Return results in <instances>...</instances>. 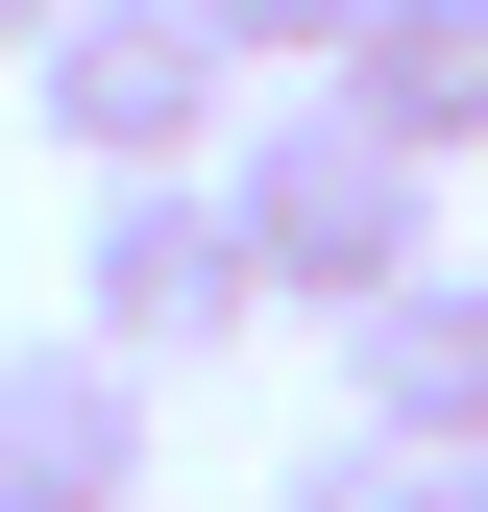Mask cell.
<instances>
[{"mask_svg": "<svg viewBox=\"0 0 488 512\" xmlns=\"http://www.w3.org/2000/svg\"><path fill=\"white\" fill-rule=\"evenodd\" d=\"M220 220H244V293L269 317H366V293L440 269V171L391 122H342V98H244L220 122Z\"/></svg>", "mask_w": 488, "mask_h": 512, "instance_id": "1", "label": "cell"}, {"mask_svg": "<svg viewBox=\"0 0 488 512\" xmlns=\"http://www.w3.org/2000/svg\"><path fill=\"white\" fill-rule=\"evenodd\" d=\"M244 317H269V293H244V220H220V171H98V220H74V342L171 391V366H220Z\"/></svg>", "mask_w": 488, "mask_h": 512, "instance_id": "2", "label": "cell"}, {"mask_svg": "<svg viewBox=\"0 0 488 512\" xmlns=\"http://www.w3.org/2000/svg\"><path fill=\"white\" fill-rule=\"evenodd\" d=\"M49 147L74 171H220V122H244V49L196 25V0H49Z\"/></svg>", "mask_w": 488, "mask_h": 512, "instance_id": "3", "label": "cell"}, {"mask_svg": "<svg viewBox=\"0 0 488 512\" xmlns=\"http://www.w3.org/2000/svg\"><path fill=\"white\" fill-rule=\"evenodd\" d=\"M342 415L366 439H415V464H488V269L440 244L415 293H366L342 317Z\"/></svg>", "mask_w": 488, "mask_h": 512, "instance_id": "4", "label": "cell"}, {"mask_svg": "<svg viewBox=\"0 0 488 512\" xmlns=\"http://www.w3.org/2000/svg\"><path fill=\"white\" fill-rule=\"evenodd\" d=\"M0 512H147V366L0 342Z\"/></svg>", "mask_w": 488, "mask_h": 512, "instance_id": "5", "label": "cell"}, {"mask_svg": "<svg viewBox=\"0 0 488 512\" xmlns=\"http://www.w3.org/2000/svg\"><path fill=\"white\" fill-rule=\"evenodd\" d=\"M318 98H342V122H391L415 171H488V0H366Z\"/></svg>", "mask_w": 488, "mask_h": 512, "instance_id": "6", "label": "cell"}, {"mask_svg": "<svg viewBox=\"0 0 488 512\" xmlns=\"http://www.w3.org/2000/svg\"><path fill=\"white\" fill-rule=\"evenodd\" d=\"M269 512H440V464H415V439H293V464H269Z\"/></svg>", "mask_w": 488, "mask_h": 512, "instance_id": "7", "label": "cell"}, {"mask_svg": "<svg viewBox=\"0 0 488 512\" xmlns=\"http://www.w3.org/2000/svg\"><path fill=\"white\" fill-rule=\"evenodd\" d=\"M196 25L244 49V74H342V25H366V0H196Z\"/></svg>", "mask_w": 488, "mask_h": 512, "instance_id": "8", "label": "cell"}, {"mask_svg": "<svg viewBox=\"0 0 488 512\" xmlns=\"http://www.w3.org/2000/svg\"><path fill=\"white\" fill-rule=\"evenodd\" d=\"M0 49H49V0H0Z\"/></svg>", "mask_w": 488, "mask_h": 512, "instance_id": "9", "label": "cell"}, {"mask_svg": "<svg viewBox=\"0 0 488 512\" xmlns=\"http://www.w3.org/2000/svg\"><path fill=\"white\" fill-rule=\"evenodd\" d=\"M440 512H488V464H440Z\"/></svg>", "mask_w": 488, "mask_h": 512, "instance_id": "10", "label": "cell"}]
</instances>
